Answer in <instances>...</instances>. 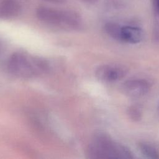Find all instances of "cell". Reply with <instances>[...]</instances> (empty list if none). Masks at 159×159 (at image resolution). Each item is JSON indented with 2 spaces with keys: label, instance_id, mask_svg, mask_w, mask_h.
I'll use <instances>...</instances> for the list:
<instances>
[{
  "label": "cell",
  "instance_id": "30bf717a",
  "mask_svg": "<svg viewBox=\"0 0 159 159\" xmlns=\"http://www.w3.org/2000/svg\"><path fill=\"white\" fill-rule=\"evenodd\" d=\"M128 114L130 117L134 120H139L141 118L142 111L139 106H132L129 107Z\"/></svg>",
  "mask_w": 159,
  "mask_h": 159
},
{
  "label": "cell",
  "instance_id": "ba28073f",
  "mask_svg": "<svg viewBox=\"0 0 159 159\" xmlns=\"http://www.w3.org/2000/svg\"><path fill=\"white\" fill-rule=\"evenodd\" d=\"M139 148L145 157L152 159L159 158V151L154 146L147 143H141L139 144Z\"/></svg>",
  "mask_w": 159,
  "mask_h": 159
},
{
  "label": "cell",
  "instance_id": "3957f363",
  "mask_svg": "<svg viewBox=\"0 0 159 159\" xmlns=\"http://www.w3.org/2000/svg\"><path fill=\"white\" fill-rule=\"evenodd\" d=\"M36 15L40 20L51 25L74 29L81 25V17L73 11L57 10L42 6L37 9Z\"/></svg>",
  "mask_w": 159,
  "mask_h": 159
},
{
  "label": "cell",
  "instance_id": "8fae6325",
  "mask_svg": "<svg viewBox=\"0 0 159 159\" xmlns=\"http://www.w3.org/2000/svg\"><path fill=\"white\" fill-rule=\"evenodd\" d=\"M153 3L155 11L159 14V0H153Z\"/></svg>",
  "mask_w": 159,
  "mask_h": 159
},
{
  "label": "cell",
  "instance_id": "8992f818",
  "mask_svg": "<svg viewBox=\"0 0 159 159\" xmlns=\"http://www.w3.org/2000/svg\"><path fill=\"white\" fill-rule=\"evenodd\" d=\"M143 32L141 29L135 26L125 25L121 27L120 41L132 44L138 43L142 40Z\"/></svg>",
  "mask_w": 159,
  "mask_h": 159
},
{
  "label": "cell",
  "instance_id": "9c48e42d",
  "mask_svg": "<svg viewBox=\"0 0 159 159\" xmlns=\"http://www.w3.org/2000/svg\"><path fill=\"white\" fill-rule=\"evenodd\" d=\"M121 27L122 26L116 23L108 22L105 24L104 29L109 36H111L114 39L120 41Z\"/></svg>",
  "mask_w": 159,
  "mask_h": 159
},
{
  "label": "cell",
  "instance_id": "7a4b0ae2",
  "mask_svg": "<svg viewBox=\"0 0 159 159\" xmlns=\"http://www.w3.org/2000/svg\"><path fill=\"white\" fill-rule=\"evenodd\" d=\"M90 158H132L134 156L126 147L114 142L104 134H97L88 148Z\"/></svg>",
  "mask_w": 159,
  "mask_h": 159
},
{
  "label": "cell",
  "instance_id": "4fadbf2b",
  "mask_svg": "<svg viewBox=\"0 0 159 159\" xmlns=\"http://www.w3.org/2000/svg\"><path fill=\"white\" fill-rule=\"evenodd\" d=\"M83 1H84L86 2H88V3H94V2H95L97 0H83Z\"/></svg>",
  "mask_w": 159,
  "mask_h": 159
},
{
  "label": "cell",
  "instance_id": "7c38bea8",
  "mask_svg": "<svg viewBox=\"0 0 159 159\" xmlns=\"http://www.w3.org/2000/svg\"><path fill=\"white\" fill-rule=\"evenodd\" d=\"M46 2L54 3V4H61L65 2V0H43Z\"/></svg>",
  "mask_w": 159,
  "mask_h": 159
},
{
  "label": "cell",
  "instance_id": "52a82bcc",
  "mask_svg": "<svg viewBox=\"0 0 159 159\" xmlns=\"http://www.w3.org/2000/svg\"><path fill=\"white\" fill-rule=\"evenodd\" d=\"M21 6L17 0H2L0 2V18L9 19L17 16Z\"/></svg>",
  "mask_w": 159,
  "mask_h": 159
},
{
  "label": "cell",
  "instance_id": "5b68a950",
  "mask_svg": "<svg viewBox=\"0 0 159 159\" xmlns=\"http://www.w3.org/2000/svg\"><path fill=\"white\" fill-rule=\"evenodd\" d=\"M150 88V83L144 79H130L122 86L124 94L130 98H138L146 94Z\"/></svg>",
  "mask_w": 159,
  "mask_h": 159
},
{
  "label": "cell",
  "instance_id": "6da1fadb",
  "mask_svg": "<svg viewBox=\"0 0 159 159\" xmlns=\"http://www.w3.org/2000/svg\"><path fill=\"white\" fill-rule=\"evenodd\" d=\"M7 67L12 74L27 78L45 73L48 70V64L41 58L17 52L9 58Z\"/></svg>",
  "mask_w": 159,
  "mask_h": 159
},
{
  "label": "cell",
  "instance_id": "277c9868",
  "mask_svg": "<svg viewBox=\"0 0 159 159\" xmlns=\"http://www.w3.org/2000/svg\"><path fill=\"white\" fill-rule=\"evenodd\" d=\"M127 71V69L120 65H104L96 69V76L100 80L114 82L123 78Z\"/></svg>",
  "mask_w": 159,
  "mask_h": 159
}]
</instances>
